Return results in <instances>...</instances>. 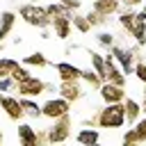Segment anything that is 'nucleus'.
<instances>
[{"label":"nucleus","instance_id":"12","mask_svg":"<svg viewBox=\"0 0 146 146\" xmlns=\"http://www.w3.org/2000/svg\"><path fill=\"white\" fill-rule=\"evenodd\" d=\"M75 141L82 144V146H96L100 141V130L96 125H87V128H80L75 132Z\"/></svg>","mask_w":146,"mask_h":146},{"label":"nucleus","instance_id":"36","mask_svg":"<svg viewBox=\"0 0 146 146\" xmlns=\"http://www.w3.org/2000/svg\"><path fill=\"white\" fill-rule=\"evenodd\" d=\"M2 141H5V135H2V130H0V146H2Z\"/></svg>","mask_w":146,"mask_h":146},{"label":"nucleus","instance_id":"22","mask_svg":"<svg viewBox=\"0 0 146 146\" xmlns=\"http://www.w3.org/2000/svg\"><path fill=\"white\" fill-rule=\"evenodd\" d=\"M135 14H137V11H132L130 7H125L123 11H119V14H116V16H119V25H121V27H123L128 34H130V30H132V23H135Z\"/></svg>","mask_w":146,"mask_h":146},{"label":"nucleus","instance_id":"13","mask_svg":"<svg viewBox=\"0 0 146 146\" xmlns=\"http://www.w3.org/2000/svg\"><path fill=\"white\" fill-rule=\"evenodd\" d=\"M16 132H18V141L23 146H39V132L30 123H18Z\"/></svg>","mask_w":146,"mask_h":146},{"label":"nucleus","instance_id":"8","mask_svg":"<svg viewBox=\"0 0 146 146\" xmlns=\"http://www.w3.org/2000/svg\"><path fill=\"white\" fill-rule=\"evenodd\" d=\"M98 96L103 103H123L128 98V89L121 87V84H114V82H103L100 89H98Z\"/></svg>","mask_w":146,"mask_h":146},{"label":"nucleus","instance_id":"14","mask_svg":"<svg viewBox=\"0 0 146 146\" xmlns=\"http://www.w3.org/2000/svg\"><path fill=\"white\" fill-rule=\"evenodd\" d=\"M91 9H96L98 14L103 16H116L121 11V0H94L91 2Z\"/></svg>","mask_w":146,"mask_h":146},{"label":"nucleus","instance_id":"2","mask_svg":"<svg viewBox=\"0 0 146 146\" xmlns=\"http://www.w3.org/2000/svg\"><path fill=\"white\" fill-rule=\"evenodd\" d=\"M18 16L23 23L36 27V30H46L52 25V18L48 16L46 11V5H39V2H25L18 7Z\"/></svg>","mask_w":146,"mask_h":146},{"label":"nucleus","instance_id":"16","mask_svg":"<svg viewBox=\"0 0 146 146\" xmlns=\"http://www.w3.org/2000/svg\"><path fill=\"white\" fill-rule=\"evenodd\" d=\"M16 18H18V16H16L14 11H9V9L0 14V43H2V41H5V39L11 34V32H14Z\"/></svg>","mask_w":146,"mask_h":146},{"label":"nucleus","instance_id":"4","mask_svg":"<svg viewBox=\"0 0 146 146\" xmlns=\"http://www.w3.org/2000/svg\"><path fill=\"white\" fill-rule=\"evenodd\" d=\"M110 52L114 55V59H116V64L121 66V71L125 73V75H132L135 73V62H137V48L132 50V48H123V46H112L110 48Z\"/></svg>","mask_w":146,"mask_h":146},{"label":"nucleus","instance_id":"1","mask_svg":"<svg viewBox=\"0 0 146 146\" xmlns=\"http://www.w3.org/2000/svg\"><path fill=\"white\" fill-rule=\"evenodd\" d=\"M94 116H96V128L116 130V128L125 125V107H123V103H105Z\"/></svg>","mask_w":146,"mask_h":146},{"label":"nucleus","instance_id":"27","mask_svg":"<svg viewBox=\"0 0 146 146\" xmlns=\"http://www.w3.org/2000/svg\"><path fill=\"white\" fill-rule=\"evenodd\" d=\"M16 87H18V82H16L11 75L0 78V91H2V94H16Z\"/></svg>","mask_w":146,"mask_h":146},{"label":"nucleus","instance_id":"18","mask_svg":"<svg viewBox=\"0 0 146 146\" xmlns=\"http://www.w3.org/2000/svg\"><path fill=\"white\" fill-rule=\"evenodd\" d=\"M80 82H84V84H89L91 89H96V91H98V89H100V84H103L105 80H103V78H100L91 66H89V68H82V78H80Z\"/></svg>","mask_w":146,"mask_h":146},{"label":"nucleus","instance_id":"15","mask_svg":"<svg viewBox=\"0 0 146 146\" xmlns=\"http://www.w3.org/2000/svg\"><path fill=\"white\" fill-rule=\"evenodd\" d=\"M52 32H55V36L57 39H68L71 36V32H73V23H71V18L68 16H59V18H52Z\"/></svg>","mask_w":146,"mask_h":146},{"label":"nucleus","instance_id":"5","mask_svg":"<svg viewBox=\"0 0 146 146\" xmlns=\"http://www.w3.org/2000/svg\"><path fill=\"white\" fill-rule=\"evenodd\" d=\"M0 107L7 114V119H11V121H23L25 119V110L21 105L18 94H2L0 91Z\"/></svg>","mask_w":146,"mask_h":146},{"label":"nucleus","instance_id":"30","mask_svg":"<svg viewBox=\"0 0 146 146\" xmlns=\"http://www.w3.org/2000/svg\"><path fill=\"white\" fill-rule=\"evenodd\" d=\"M141 84H146V62L144 59H139L137 57V62H135V73H132Z\"/></svg>","mask_w":146,"mask_h":146},{"label":"nucleus","instance_id":"9","mask_svg":"<svg viewBox=\"0 0 146 146\" xmlns=\"http://www.w3.org/2000/svg\"><path fill=\"white\" fill-rule=\"evenodd\" d=\"M57 91H59V96L66 98L68 103H78V100L84 96V89H82L80 80H59Z\"/></svg>","mask_w":146,"mask_h":146},{"label":"nucleus","instance_id":"20","mask_svg":"<svg viewBox=\"0 0 146 146\" xmlns=\"http://www.w3.org/2000/svg\"><path fill=\"white\" fill-rule=\"evenodd\" d=\"M46 11H48V16H50V18H59V16H68V18H73V14H75V11L66 9L59 0H52L50 5H46Z\"/></svg>","mask_w":146,"mask_h":146},{"label":"nucleus","instance_id":"19","mask_svg":"<svg viewBox=\"0 0 146 146\" xmlns=\"http://www.w3.org/2000/svg\"><path fill=\"white\" fill-rule=\"evenodd\" d=\"M21 105H23V110H25V116H30V119H39V116H41V105H39L34 98L21 96Z\"/></svg>","mask_w":146,"mask_h":146},{"label":"nucleus","instance_id":"3","mask_svg":"<svg viewBox=\"0 0 146 146\" xmlns=\"http://www.w3.org/2000/svg\"><path fill=\"white\" fill-rule=\"evenodd\" d=\"M46 130H48V144H64V141H68L71 132H73V116H71V112L59 116V119H55Z\"/></svg>","mask_w":146,"mask_h":146},{"label":"nucleus","instance_id":"33","mask_svg":"<svg viewBox=\"0 0 146 146\" xmlns=\"http://www.w3.org/2000/svg\"><path fill=\"white\" fill-rule=\"evenodd\" d=\"M66 9H71V11H78L80 7H82V0H59Z\"/></svg>","mask_w":146,"mask_h":146},{"label":"nucleus","instance_id":"21","mask_svg":"<svg viewBox=\"0 0 146 146\" xmlns=\"http://www.w3.org/2000/svg\"><path fill=\"white\" fill-rule=\"evenodd\" d=\"M23 64H25V66H36V68H46V66H50L48 57H46L43 52H39V50L25 55V57H23Z\"/></svg>","mask_w":146,"mask_h":146},{"label":"nucleus","instance_id":"28","mask_svg":"<svg viewBox=\"0 0 146 146\" xmlns=\"http://www.w3.org/2000/svg\"><path fill=\"white\" fill-rule=\"evenodd\" d=\"M16 64H18V62H16V59H11V57H0V78L11 75V68H14Z\"/></svg>","mask_w":146,"mask_h":146},{"label":"nucleus","instance_id":"23","mask_svg":"<svg viewBox=\"0 0 146 146\" xmlns=\"http://www.w3.org/2000/svg\"><path fill=\"white\" fill-rule=\"evenodd\" d=\"M71 23H73V27H75L80 34H89V32H91V23H89V21H87V16H84V14H80V11H75V14H73Z\"/></svg>","mask_w":146,"mask_h":146},{"label":"nucleus","instance_id":"34","mask_svg":"<svg viewBox=\"0 0 146 146\" xmlns=\"http://www.w3.org/2000/svg\"><path fill=\"white\" fill-rule=\"evenodd\" d=\"M121 5H125V7H130V9H135V7H139V5H144V0H121Z\"/></svg>","mask_w":146,"mask_h":146},{"label":"nucleus","instance_id":"35","mask_svg":"<svg viewBox=\"0 0 146 146\" xmlns=\"http://www.w3.org/2000/svg\"><path fill=\"white\" fill-rule=\"evenodd\" d=\"M141 114H146V96H144V100H141Z\"/></svg>","mask_w":146,"mask_h":146},{"label":"nucleus","instance_id":"26","mask_svg":"<svg viewBox=\"0 0 146 146\" xmlns=\"http://www.w3.org/2000/svg\"><path fill=\"white\" fill-rule=\"evenodd\" d=\"M84 16H87V21L91 23V27H100V25H105V23L110 21L107 16H103V14H98L96 9H89V11L84 14Z\"/></svg>","mask_w":146,"mask_h":146},{"label":"nucleus","instance_id":"7","mask_svg":"<svg viewBox=\"0 0 146 146\" xmlns=\"http://www.w3.org/2000/svg\"><path fill=\"white\" fill-rule=\"evenodd\" d=\"M46 91H48V82H43L36 75H30V78L21 80L18 87H16V94L18 96H30V98H36V96H41Z\"/></svg>","mask_w":146,"mask_h":146},{"label":"nucleus","instance_id":"25","mask_svg":"<svg viewBox=\"0 0 146 146\" xmlns=\"http://www.w3.org/2000/svg\"><path fill=\"white\" fill-rule=\"evenodd\" d=\"M135 132H137V141L139 144H146V114H141L135 123H132Z\"/></svg>","mask_w":146,"mask_h":146},{"label":"nucleus","instance_id":"29","mask_svg":"<svg viewBox=\"0 0 146 146\" xmlns=\"http://www.w3.org/2000/svg\"><path fill=\"white\" fill-rule=\"evenodd\" d=\"M32 73L27 71V66L25 64H16L14 68H11V78L16 80V82H21V80H25V78H30Z\"/></svg>","mask_w":146,"mask_h":146},{"label":"nucleus","instance_id":"24","mask_svg":"<svg viewBox=\"0 0 146 146\" xmlns=\"http://www.w3.org/2000/svg\"><path fill=\"white\" fill-rule=\"evenodd\" d=\"M89 59H91V68L105 80V55H100L96 50H89Z\"/></svg>","mask_w":146,"mask_h":146},{"label":"nucleus","instance_id":"37","mask_svg":"<svg viewBox=\"0 0 146 146\" xmlns=\"http://www.w3.org/2000/svg\"><path fill=\"white\" fill-rule=\"evenodd\" d=\"M144 11H146V2H144Z\"/></svg>","mask_w":146,"mask_h":146},{"label":"nucleus","instance_id":"6","mask_svg":"<svg viewBox=\"0 0 146 146\" xmlns=\"http://www.w3.org/2000/svg\"><path fill=\"white\" fill-rule=\"evenodd\" d=\"M71 107H73V103H68V100H66V98H62V96H57V98H48V100L41 105V116H46V119L55 121V119H59V116L68 114V112H71Z\"/></svg>","mask_w":146,"mask_h":146},{"label":"nucleus","instance_id":"38","mask_svg":"<svg viewBox=\"0 0 146 146\" xmlns=\"http://www.w3.org/2000/svg\"><path fill=\"white\" fill-rule=\"evenodd\" d=\"M32 2H36V0H32Z\"/></svg>","mask_w":146,"mask_h":146},{"label":"nucleus","instance_id":"32","mask_svg":"<svg viewBox=\"0 0 146 146\" xmlns=\"http://www.w3.org/2000/svg\"><path fill=\"white\" fill-rule=\"evenodd\" d=\"M121 141H123L125 146H132V144H139V141H137V132H135V128H132V125H130V128H128V130L123 132V137H121Z\"/></svg>","mask_w":146,"mask_h":146},{"label":"nucleus","instance_id":"10","mask_svg":"<svg viewBox=\"0 0 146 146\" xmlns=\"http://www.w3.org/2000/svg\"><path fill=\"white\" fill-rule=\"evenodd\" d=\"M130 36H135L137 46H146V11L144 9L135 14V23H132Z\"/></svg>","mask_w":146,"mask_h":146},{"label":"nucleus","instance_id":"17","mask_svg":"<svg viewBox=\"0 0 146 146\" xmlns=\"http://www.w3.org/2000/svg\"><path fill=\"white\" fill-rule=\"evenodd\" d=\"M123 107H125V123H128V125H132V123L141 116V103L128 96V98L123 100Z\"/></svg>","mask_w":146,"mask_h":146},{"label":"nucleus","instance_id":"31","mask_svg":"<svg viewBox=\"0 0 146 146\" xmlns=\"http://www.w3.org/2000/svg\"><path fill=\"white\" fill-rule=\"evenodd\" d=\"M96 41H98L103 48L110 50V48L114 46V34H112V32H98V34H96Z\"/></svg>","mask_w":146,"mask_h":146},{"label":"nucleus","instance_id":"11","mask_svg":"<svg viewBox=\"0 0 146 146\" xmlns=\"http://www.w3.org/2000/svg\"><path fill=\"white\" fill-rule=\"evenodd\" d=\"M55 73L59 80H80L82 78V68L71 64V62H57L55 64Z\"/></svg>","mask_w":146,"mask_h":146}]
</instances>
